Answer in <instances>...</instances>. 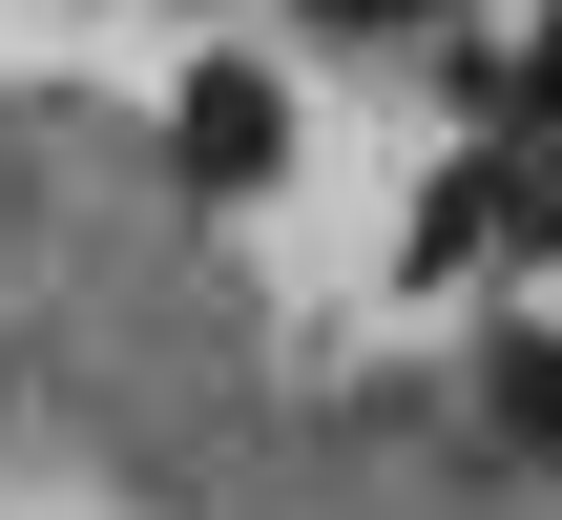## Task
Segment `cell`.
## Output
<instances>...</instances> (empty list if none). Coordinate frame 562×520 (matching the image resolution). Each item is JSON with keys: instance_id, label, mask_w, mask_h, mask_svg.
<instances>
[{"instance_id": "1", "label": "cell", "mask_w": 562, "mask_h": 520, "mask_svg": "<svg viewBox=\"0 0 562 520\" xmlns=\"http://www.w3.org/2000/svg\"><path fill=\"white\" fill-rule=\"evenodd\" d=\"M271 146H292V104H271L250 63H209V83H188V188H271Z\"/></svg>"}, {"instance_id": "2", "label": "cell", "mask_w": 562, "mask_h": 520, "mask_svg": "<svg viewBox=\"0 0 562 520\" xmlns=\"http://www.w3.org/2000/svg\"><path fill=\"white\" fill-rule=\"evenodd\" d=\"M480 396H501V438H521V459H562V334H501V354H480Z\"/></svg>"}, {"instance_id": "3", "label": "cell", "mask_w": 562, "mask_h": 520, "mask_svg": "<svg viewBox=\"0 0 562 520\" xmlns=\"http://www.w3.org/2000/svg\"><path fill=\"white\" fill-rule=\"evenodd\" d=\"M313 21H396V0H313Z\"/></svg>"}]
</instances>
